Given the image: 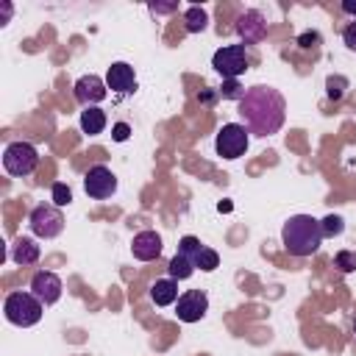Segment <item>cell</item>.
<instances>
[{
	"label": "cell",
	"mask_w": 356,
	"mask_h": 356,
	"mask_svg": "<svg viewBox=\"0 0 356 356\" xmlns=\"http://www.w3.org/2000/svg\"><path fill=\"white\" fill-rule=\"evenodd\" d=\"M236 111L242 117V125L256 136H273L281 131L286 120V100L278 89L256 83L245 89L242 100L236 103Z\"/></svg>",
	"instance_id": "cell-1"
},
{
	"label": "cell",
	"mask_w": 356,
	"mask_h": 356,
	"mask_svg": "<svg viewBox=\"0 0 356 356\" xmlns=\"http://www.w3.org/2000/svg\"><path fill=\"white\" fill-rule=\"evenodd\" d=\"M281 242H284L286 253H292L298 259L314 256L320 250V242H323L320 220H314L312 214H295V217H289L284 222V228H281Z\"/></svg>",
	"instance_id": "cell-2"
},
{
	"label": "cell",
	"mask_w": 356,
	"mask_h": 356,
	"mask_svg": "<svg viewBox=\"0 0 356 356\" xmlns=\"http://www.w3.org/2000/svg\"><path fill=\"white\" fill-rule=\"evenodd\" d=\"M42 312H44V303L33 295V292H11L6 295L3 300V314L11 325H19V328H31L42 320Z\"/></svg>",
	"instance_id": "cell-3"
},
{
	"label": "cell",
	"mask_w": 356,
	"mask_h": 356,
	"mask_svg": "<svg viewBox=\"0 0 356 356\" xmlns=\"http://www.w3.org/2000/svg\"><path fill=\"white\" fill-rule=\"evenodd\" d=\"M39 167V150L31 142H11L3 150V170L14 178H25Z\"/></svg>",
	"instance_id": "cell-4"
},
{
	"label": "cell",
	"mask_w": 356,
	"mask_h": 356,
	"mask_svg": "<svg viewBox=\"0 0 356 356\" xmlns=\"http://www.w3.org/2000/svg\"><path fill=\"white\" fill-rule=\"evenodd\" d=\"M28 225H31V234L33 236H39V239H56L64 231V214L53 203H39L31 211Z\"/></svg>",
	"instance_id": "cell-5"
},
{
	"label": "cell",
	"mask_w": 356,
	"mask_h": 356,
	"mask_svg": "<svg viewBox=\"0 0 356 356\" xmlns=\"http://www.w3.org/2000/svg\"><path fill=\"white\" fill-rule=\"evenodd\" d=\"M248 142H250V131H248L242 122H225V125L217 131L214 147H217V153H220L222 159H239V156H245Z\"/></svg>",
	"instance_id": "cell-6"
},
{
	"label": "cell",
	"mask_w": 356,
	"mask_h": 356,
	"mask_svg": "<svg viewBox=\"0 0 356 356\" xmlns=\"http://www.w3.org/2000/svg\"><path fill=\"white\" fill-rule=\"evenodd\" d=\"M250 64V56L245 50V44H225L211 56V67L228 81V78H239Z\"/></svg>",
	"instance_id": "cell-7"
},
{
	"label": "cell",
	"mask_w": 356,
	"mask_h": 356,
	"mask_svg": "<svg viewBox=\"0 0 356 356\" xmlns=\"http://www.w3.org/2000/svg\"><path fill=\"white\" fill-rule=\"evenodd\" d=\"M83 192L92 200H106V197H111L117 192V175L106 164H95L83 175Z\"/></svg>",
	"instance_id": "cell-8"
},
{
	"label": "cell",
	"mask_w": 356,
	"mask_h": 356,
	"mask_svg": "<svg viewBox=\"0 0 356 356\" xmlns=\"http://www.w3.org/2000/svg\"><path fill=\"white\" fill-rule=\"evenodd\" d=\"M206 312H209V295L203 289H186L175 300V314L181 323H197L206 317Z\"/></svg>",
	"instance_id": "cell-9"
},
{
	"label": "cell",
	"mask_w": 356,
	"mask_h": 356,
	"mask_svg": "<svg viewBox=\"0 0 356 356\" xmlns=\"http://www.w3.org/2000/svg\"><path fill=\"white\" fill-rule=\"evenodd\" d=\"M236 33H239V39L245 44L261 42L267 36V19H264V14L256 11V8H248L245 14H239L236 17Z\"/></svg>",
	"instance_id": "cell-10"
},
{
	"label": "cell",
	"mask_w": 356,
	"mask_h": 356,
	"mask_svg": "<svg viewBox=\"0 0 356 356\" xmlns=\"http://www.w3.org/2000/svg\"><path fill=\"white\" fill-rule=\"evenodd\" d=\"M106 95H108V86H106V81L103 78H97V75H81L78 81H75V100L83 106V108H89V106H97L100 100H106Z\"/></svg>",
	"instance_id": "cell-11"
},
{
	"label": "cell",
	"mask_w": 356,
	"mask_h": 356,
	"mask_svg": "<svg viewBox=\"0 0 356 356\" xmlns=\"http://www.w3.org/2000/svg\"><path fill=\"white\" fill-rule=\"evenodd\" d=\"M61 278L56 275V273H50V270H39L33 278H31V292L44 303V306H53V303H58V298H61Z\"/></svg>",
	"instance_id": "cell-12"
},
{
	"label": "cell",
	"mask_w": 356,
	"mask_h": 356,
	"mask_svg": "<svg viewBox=\"0 0 356 356\" xmlns=\"http://www.w3.org/2000/svg\"><path fill=\"white\" fill-rule=\"evenodd\" d=\"M106 86L111 92H117V95L136 92V72H134V67L125 64V61H114L108 67V72H106Z\"/></svg>",
	"instance_id": "cell-13"
},
{
	"label": "cell",
	"mask_w": 356,
	"mask_h": 356,
	"mask_svg": "<svg viewBox=\"0 0 356 356\" xmlns=\"http://www.w3.org/2000/svg\"><path fill=\"white\" fill-rule=\"evenodd\" d=\"M161 236L156 234V231H139L136 236H134V242H131V253H134V259H139V261H153V259H159L161 256Z\"/></svg>",
	"instance_id": "cell-14"
},
{
	"label": "cell",
	"mask_w": 356,
	"mask_h": 356,
	"mask_svg": "<svg viewBox=\"0 0 356 356\" xmlns=\"http://www.w3.org/2000/svg\"><path fill=\"white\" fill-rule=\"evenodd\" d=\"M39 253H42V248H39L36 239H31V236H19V239H14V245H11V261H14V264H22V267L39 261Z\"/></svg>",
	"instance_id": "cell-15"
},
{
	"label": "cell",
	"mask_w": 356,
	"mask_h": 356,
	"mask_svg": "<svg viewBox=\"0 0 356 356\" xmlns=\"http://www.w3.org/2000/svg\"><path fill=\"white\" fill-rule=\"evenodd\" d=\"M181 295H178V281L175 278H156L153 286H150V300L156 306H170L175 303Z\"/></svg>",
	"instance_id": "cell-16"
},
{
	"label": "cell",
	"mask_w": 356,
	"mask_h": 356,
	"mask_svg": "<svg viewBox=\"0 0 356 356\" xmlns=\"http://www.w3.org/2000/svg\"><path fill=\"white\" fill-rule=\"evenodd\" d=\"M81 131L86 134V136H97V134H103V128H106V114H103V108H97V106H89V108H83L81 111Z\"/></svg>",
	"instance_id": "cell-17"
},
{
	"label": "cell",
	"mask_w": 356,
	"mask_h": 356,
	"mask_svg": "<svg viewBox=\"0 0 356 356\" xmlns=\"http://www.w3.org/2000/svg\"><path fill=\"white\" fill-rule=\"evenodd\" d=\"M184 25H186L189 33H200V31H206V25H209V14H206V8H200V6H189V8L184 11Z\"/></svg>",
	"instance_id": "cell-18"
},
{
	"label": "cell",
	"mask_w": 356,
	"mask_h": 356,
	"mask_svg": "<svg viewBox=\"0 0 356 356\" xmlns=\"http://www.w3.org/2000/svg\"><path fill=\"white\" fill-rule=\"evenodd\" d=\"M167 273H170V278H175V281H186V278L195 273V264H192V259L175 253V256L170 259V264H167Z\"/></svg>",
	"instance_id": "cell-19"
},
{
	"label": "cell",
	"mask_w": 356,
	"mask_h": 356,
	"mask_svg": "<svg viewBox=\"0 0 356 356\" xmlns=\"http://www.w3.org/2000/svg\"><path fill=\"white\" fill-rule=\"evenodd\" d=\"M192 264H195V270H203V273H211V270H217L220 267V256H217V250L214 248H209V245H203L197 253H195V259H192Z\"/></svg>",
	"instance_id": "cell-20"
},
{
	"label": "cell",
	"mask_w": 356,
	"mask_h": 356,
	"mask_svg": "<svg viewBox=\"0 0 356 356\" xmlns=\"http://www.w3.org/2000/svg\"><path fill=\"white\" fill-rule=\"evenodd\" d=\"M320 228H323V239L325 236H339L342 228H345V220L339 214H328V217L320 220Z\"/></svg>",
	"instance_id": "cell-21"
},
{
	"label": "cell",
	"mask_w": 356,
	"mask_h": 356,
	"mask_svg": "<svg viewBox=\"0 0 356 356\" xmlns=\"http://www.w3.org/2000/svg\"><path fill=\"white\" fill-rule=\"evenodd\" d=\"M325 89H328V97H331V100H339V97L345 95V89H348V78H342V75H328Z\"/></svg>",
	"instance_id": "cell-22"
},
{
	"label": "cell",
	"mask_w": 356,
	"mask_h": 356,
	"mask_svg": "<svg viewBox=\"0 0 356 356\" xmlns=\"http://www.w3.org/2000/svg\"><path fill=\"white\" fill-rule=\"evenodd\" d=\"M334 267H337L339 273H353V270H356V253H353V250H339V253L334 256Z\"/></svg>",
	"instance_id": "cell-23"
},
{
	"label": "cell",
	"mask_w": 356,
	"mask_h": 356,
	"mask_svg": "<svg viewBox=\"0 0 356 356\" xmlns=\"http://www.w3.org/2000/svg\"><path fill=\"white\" fill-rule=\"evenodd\" d=\"M220 95L222 97H228V100H242V95H245V86L236 81V78H228V81H222V89H220Z\"/></svg>",
	"instance_id": "cell-24"
},
{
	"label": "cell",
	"mask_w": 356,
	"mask_h": 356,
	"mask_svg": "<svg viewBox=\"0 0 356 356\" xmlns=\"http://www.w3.org/2000/svg\"><path fill=\"white\" fill-rule=\"evenodd\" d=\"M50 195H53V206H70L72 203V192H70V186L67 184H53V189H50Z\"/></svg>",
	"instance_id": "cell-25"
},
{
	"label": "cell",
	"mask_w": 356,
	"mask_h": 356,
	"mask_svg": "<svg viewBox=\"0 0 356 356\" xmlns=\"http://www.w3.org/2000/svg\"><path fill=\"white\" fill-rule=\"evenodd\" d=\"M200 248H203V245H200L197 236H184V239L178 242V253L186 256V259H195V253H197Z\"/></svg>",
	"instance_id": "cell-26"
},
{
	"label": "cell",
	"mask_w": 356,
	"mask_h": 356,
	"mask_svg": "<svg viewBox=\"0 0 356 356\" xmlns=\"http://www.w3.org/2000/svg\"><path fill=\"white\" fill-rule=\"evenodd\" d=\"M317 44H320V33H317V31H306V33L298 36V47H303V50L317 47Z\"/></svg>",
	"instance_id": "cell-27"
},
{
	"label": "cell",
	"mask_w": 356,
	"mask_h": 356,
	"mask_svg": "<svg viewBox=\"0 0 356 356\" xmlns=\"http://www.w3.org/2000/svg\"><path fill=\"white\" fill-rule=\"evenodd\" d=\"M342 42L348 44V50H353V53H356V19L345 25V31H342Z\"/></svg>",
	"instance_id": "cell-28"
},
{
	"label": "cell",
	"mask_w": 356,
	"mask_h": 356,
	"mask_svg": "<svg viewBox=\"0 0 356 356\" xmlns=\"http://www.w3.org/2000/svg\"><path fill=\"white\" fill-rule=\"evenodd\" d=\"M128 136H131V125H128V122H117V125L111 128V139H114V142H125Z\"/></svg>",
	"instance_id": "cell-29"
},
{
	"label": "cell",
	"mask_w": 356,
	"mask_h": 356,
	"mask_svg": "<svg viewBox=\"0 0 356 356\" xmlns=\"http://www.w3.org/2000/svg\"><path fill=\"white\" fill-rule=\"evenodd\" d=\"M175 8H178V3H150L153 14H172Z\"/></svg>",
	"instance_id": "cell-30"
},
{
	"label": "cell",
	"mask_w": 356,
	"mask_h": 356,
	"mask_svg": "<svg viewBox=\"0 0 356 356\" xmlns=\"http://www.w3.org/2000/svg\"><path fill=\"white\" fill-rule=\"evenodd\" d=\"M342 11H345V14H353V17H356V3H353V0H345V3H342Z\"/></svg>",
	"instance_id": "cell-31"
},
{
	"label": "cell",
	"mask_w": 356,
	"mask_h": 356,
	"mask_svg": "<svg viewBox=\"0 0 356 356\" xmlns=\"http://www.w3.org/2000/svg\"><path fill=\"white\" fill-rule=\"evenodd\" d=\"M8 17H11V3H3V22H0V25H6Z\"/></svg>",
	"instance_id": "cell-32"
},
{
	"label": "cell",
	"mask_w": 356,
	"mask_h": 356,
	"mask_svg": "<svg viewBox=\"0 0 356 356\" xmlns=\"http://www.w3.org/2000/svg\"><path fill=\"white\" fill-rule=\"evenodd\" d=\"M353 334H356V320H353Z\"/></svg>",
	"instance_id": "cell-33"
}]
</instances>
